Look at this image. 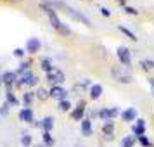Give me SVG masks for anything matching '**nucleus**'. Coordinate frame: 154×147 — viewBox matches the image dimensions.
Instances as JSON below:
<instances>
[{"label":"nucleus","mask_w":154,"mask_h":147,"mask_svg":"<svg viewBox=\"0 0 154 147\" xmlns=\"http://www.w3.org/2000/svg\"><path fill=\"white\" fill-rule=\"evenodd\" d=\"M59 111H63V112H66V111H69L71 109V102L68 100V99H64V100H59Z\"/></svg>","instance_id":"nucleus-25"},{"label":"nucleus","mask_w":154,"mask_h":147,"mask_svg":"<svg viewBox=\"0 0 154 147\" xmlns=\"http://www.w3.org/2000/svg\"><path fill=\"white\" fill-rule=\"evenodd\" d=\"M43 144H45V145L47 147H52L54 145V144H56V140L52 139V135H50V132H43Z\"/></svg>","instance_id":"nucleus-23"},{"label":"nucleus","mask_w":154,"mask_h":147,"mask_svg":"<svg viewBox=\"0 0 154 147\" xmlns=\"http://www.w3.org/2000/svg\"><path fill=\"white\" fill-rule=\"evenodd\" d=\"M102 85H99V83H95V85H92L90 87V99H94V100H97V99H100V95H102Z\"/></svg>","instance_id":"nucleus-15"},{"label":"nucleus","mask_w":154,"mask_h":147,"mask_svg":"<svg viewBox=\"0 0 154 147\" xmlns=\"http://www.w3.org/2000/svg\"><path fill=\"white\" fill-rule=\"evenodd\" d=\"M135 145V139L130 137V135H125L123 139H121V147H133Z\"/></svg>","instance_id":"nucleus-22"},{"label":"nucleus","mask_w":154,"mask_h":147,"mask_svg":"<svg viewBox=\"0 0 154 147\" xmlns=\"http://www.w3.org/2000/svg\"><path fill=\"white\" fill-rule=\"evenodd\" d=\"M99 118H100V119H104V121H109V119H112L111 107H102V109L99 111Z\"/></svg>","instance_id":"nucleus-19"},{"label":"nucleus","mask_w":154,"mask_h":147,"mask_svg":"<svg viewBox=\"0 0 154 147\" xmlns=\"http://www.w3.org/2000/svg\"><path fill=\"white\" fill-rule=\"evenodd\" d=\"M118 29H119V31H121V33H123V35L126 36V38H130L132 42H137V36H135V33H133V31H130V29L126 28V26H123V24H119V26H118Z\"/></svg>","instance_id":"nucleus-18"},{"label":"nucleus","mask_w":154,"mask_h":147,"mask_svg":"<svg viewBox=\"0 0 154 147\" xmlns=\"http://www.w3.org/2000/svg\"><path fill=\"white\" fill-rule=\"evenodd\" d=\"M116 56H118V59H119V64H123V66H126V68H130V64H132V52H130L128 47H123V45L118 47Z\"/></svg>","instance_id":"nucleus-4"},{"label":"nucleus","mask_w":154,"mask_h":147,"mask_svg":"<svg viewBox=\"0 0 154 147\" xmlns=\"http://www.w3.org/2000/svg\"><path fill=\"white\" fill-rule=\"evenodd\" d=\"M19 119L24 121V123H31L33 121V111L29 107H23L21 111H19Z\"/></svg>","instance_id":"nucleus-12"},{"label":"nucleus","mask_w":154,"mask_h":147,"mask_svg":"<svg viewBox=\"0 0 154 147\" xmlns=\"http://www.w3.org/2000/svg\"><path fill=\"white\" fill-rule=\"evenodd\" d=\"M85 111H87V104H85V100H80L78 106L71 111V118L75 119V121H83V116H85Z\"/></svg>","instance_id":"nucleus-6"},{"label":"nucleus","mask_w":154,"mask_h":147,"mask_svg":"<svg viewBox=\"0 0 154 147\" xmlns=\"http://www.w3.org/2000/svg\"><path fill=\"white\" fill-rule=\"evenodd\" d=\"M102 133H104L107 139H112V133H114V121H112V119L104 121V125H102Z\"/></svg>","instance_id":"nucleus-13"},{"label":"nucleus","mask_w":154,"mask_h":147,"mask_svg":"<svg viewBox=\"0 0 154 147\" xmlns=\"http://www.w3.org/2000/svg\"><path fill=\"white\" fill-rule=\"evenodd\" d=\"M137 140H139V144H140L142 147H151V145H152V144L149 142V139H147L146 135H142V137H137Z\"/></svg>","instance_id":"nucleus-28"},{"label":"nucleus","mask_w":154,"mask_h":147,"mask_svg":"<svg viewBox=\"0 0 154 147\" xmlns=\"http://www.w3.org/2000/svg\"><path fill=\"white\" fill-rule=\"evenodd\" d=\"M140 64H142V68H144L146 71H151V73H154V61H151V59H144Z\"/></svg>","instance_id":"nucleus-26"},{"label":"nucleus","mask_w":154,"mask_h":147,"mask_svg":"<svg viewBox=\"0 0 154 147\" xmlns=\"http://www.w3.org/2000/svg\"><path fill=\"white\" fill-rule=\"evenodd\" d=\"M36 97L40 99V100H47V99L50 97V92L45 90L43 87H40V88H38V92H36Z\"/></svg>","instance_id":"nucleus-24"},{"label":"nucleus","mask_w":154,"mask_h":147,"mask_svg":"<svg viewBox=\"0 0 154 147\" xmlns=\"http://www.w3.org/2000/svg\"><path fill=\"white\" fill-rule=\"evenodd\" d=\"M111 75L114 76L116 81H119V83H132L133 81V75L130 73V68H126V66H123V64L112 66Z\"/></svg>","instance_id":"nucleus-3"},{"label":"nucleus","mask_w":154,"mask_h":147,"mask_svg":"<svg viewBox=\"0 0 154 147\" xmlns=\"http://www.w3.org/2000/svg\"><path fill=\"white\" fill-rule=\"evenodd\" d=\"M7 102H9V104H12V106L17 104V99L14 97V93L11 92V88H9V92H7Z\"/></svg>","instance_id":"nucleus-31"},{"label":"nucleus","mask_w":154,"mask_h":147,"mask_svg":"<svg viewBox=\"0 0 154 147\" xmlns=\"http://www.w3.org/2000/svg\"><path fill=\"white\" fill-rule=\"evenodd\" d=\"M36 83H38V76H36L35 73L29 71V73H26V75H23L17 85H29V87H35Z\"/></svg>","instance_id":"nucleus-7"},{"label":"nucleus","mask_w":154,"mask_h":147,"mask_svg":"<svg viewBox=\"0 0 154 147\" xmlns=\"http://www.w3.org/2000/svg\"><path fill=\"white\" fill-rule=\"evenodd\" d=\"M82 133H83L85 137H90L92 135V121L88 118H85L82 121Z\"/></svg>","instance_id":"nucleus-17"},{"label":"nucleus","mask_w":154,"mask_h":147,"mask_svg":"<svg viewBox=\"0 0 154 147\" xmlns=\"http://www.w3.org/2000/svg\"><path fill=\"white\" fill-rule=\"evenodd\" d=\"M133 135H137V137H142V135H146V119L139 118V121L135 123V126L132 128Z\"/></svg>","instance_id":"nucleus-11"},{"label":"nucleus","mask_w":154,"mask_h":147,"mask_svg":"<svg viewBox=\"0 0 154 147\" xmlns=\"http://www.w3.org/2000/svg\"><path fill=\"white\" fill-rule=\"evenodd\" d=\"M40 7H42V11L45 12V14L49 16V21H50V24H52V28L56 29V31H59L61 35H69V33H71V31H69V28H68L66 24H63V23H61V19L57 17L56 9L52 7L50 4H47V2H43V4L40 5Z\"/></svg>","instance_id":"nucleus-1"},{"label":"nucleus","mask_w":154,"mask_h":147,"mask_svg":"<svg viewBox=\"0 0 154 147\" xmlns=\"http://www.w3.org/2000/svg\"><path fill=\"white\" fill-rule=\"evenodd\" d=\"M35 95H36L35 92H26V93L23 95V102H24V106H26V107H29V106H31V102H33Z\"/></svg>","instance_id":"nucleus-21"},{"label":"nucleus","mask_w":154,"mask_h":147,"mask_svg":"<svg viewBox=\"0 0 154 147\" xmlns=\"http://www.w3.org/2000/svg\"><path fill=\"white\" fill-rule=\"evenodd\" d=\"M40 47H42V43H40L38 38H29L28 42H26V50H28L29 54H36L40 50Z\"/></svg>","instance_id":"nucleus-10"},{"label":"nucleus","mask_w":154,"mask_h":147,"mask_svg":"<svg viewBox=\"0 0 154 147\" xmlns=\"http://www.w3.org/2000/svg\"><path fill=\"white\" fill-rule=\"evenodd\" d=\"M64 80H66V78H64V73H63L61 69H56V68H54V69L50 71V73H47V81H49L52 87H56V85H61Z\"/></svg>","instance_id":"nucleus-5"},{"label":"nucleus","mask_w":154,"mask_h":147,"mask_svg":"<svg viewBox=\"0 0 154 147\" xmlns=\"http://www.w3.org/2000/svg\"><path fill=\"white\" fill-rule=\"evenodd\" d=\"M0 83H4V80H2V75H0Z\"/></svg>","instance_id":"nucleus-37"},{"label":"nucleus","mask_w":154,"mask_h":147,"mask_svg":"<svg viewBox=\"0 0 154 147\" xmlns=\"http://www.w3.org/2000/svg\"><path fill=\"white\" fill-rule=\"evenodd\" d=\"M16 78H17V75H16L14 71H5V73L2 75V80H4V83L7 85L9 88H11V85L16 81Z\"/></svg>","instance_id":"nucleus-14"},{"label":"nucleus","mask_w":154,"mask_h":147,"mask_svg":"<svg viewBox=\"0 0 154 147\" xmlns=\"http://www.w3.org/2000/svg\"><path fill=\"white\" fill-rule=\"evenodd\" d=\"M29 66H31V63H29V61H26V63H21V66H19V73H21V75H26V73H29Z\"/></svg>","instance_id":"nucleus-27"},{"label":"nucleus","mask_w":154,"mask_h":147,"mask_svg":"<svg viewBox=\"0 0 154 147\" xmlns=\"http://www.w3.org/2000/svg\"><path fill=\"white\" fill-rule=\"evenodd\" d=\"M118 2H121V0H118Z\"/></svg>","instance_id":"nucleus-38"},{"label":"nucleus","mask_w":154,"mask_h":147,"mask_svg":"<svg viewBox=\"0 0 154 147\" xmlns=\"http://www.w3.org/2000/svg\"><path fill=\"white\" fill-rule=\"evenodd\" d=\"M121 119L125 123H130V121H137V109L135 107H126L125 111H121Z\"/></svg>","instance_id":"nucleus-8"},{"label":"nucleus","mask_w":154,"mask_h":147,"mask_svg":"<svg viewBox=\"0 0 154 147\" xmlns=\"http://www.w3.org/2000/svg\"><path fill=\"white\" fill-rule=\"evenodd\" d=\"M50 5H52V7H61L64 12H66L68 16H71L73 19H76V21L83 23V24H87V26H90V19H88L87 16H83L82 12H78L75 7H71V5L64 4V2H61V0H54V2H50Z\"/></svg>","instance_id":"nucleus-2"},{"label":"nucleus","mask_w":154,"mask_h":147,"mask_svg":"<svg viewBox=\"0 0 154 147\" xmlns=\"http://www.w3.org/2000/svg\"><path fill=\"white\" fill-rule=\"evenodd\" d=\"M40 128H43V132H50V130L54 128V118H50V116L43 118L42 121H40Z\"/></svg>","instance_id":"nucleus-16"},{"label":"nucleus","mask_w":154,"mask_h":147,"mask_svg":"<svg viewBox=\"0 0 154 147\" xmlns=\"http://www.w3.org/2000/svg\"><path fill=\"white\" fill-rule=\"evenodd\" d=\"M149 83H151V87H152V90H154V78H151V80H149Z\"/></svg>","instance_id":"nucleus-35"},{"label":"nucleus","mask_w":154,"mask_h":147,"mask_svg":"<svg viewBox=\"0 0 154 147\" xmlns=\"http://www.w3.org/2000/svg\"><path fill=\"white\" fill-rule=\"evenodd\" d=\"M49 92H50V97H52V99H57V100H64V99H66V95H68V92L64 90L61 85L52 87Z\"/></svg>","instance_id":"nucleus-9"},{"label":"nucleus","mask_w":154,"mask_h":147,"mask_svg":"<svg viewBox=\"0 0 154 147\" xmlns=\"http://www.w3.org/2000/svg\"><path fill=\"white\" fill-rule=\"evenodd\" d=\"M21 144L24 147H28V145H31V135H28V133H24L21 137Z\"/></svg>","instance_id":"nucleus-30"},{"label":"nucleus","mask_w":154,"mask_h":147,"mask_svg":"<svg viewBox=\"0 0 154 147\" xmlns=\"http://www.w3.org/2000/svg\"><path fill=\"white\" fill-rule=\"evenodd\" d=\"M0 112H2V114H7L9 112V102H5V104L0 107Z\"/></svg>","instance_id":"nucleus-33"},{"label":"nucleus","mask_w":154,"mask_h":147,"mask_svg":"<svg viewBox=\"0 0 154 147\" xmlns=\"http://www.w3.org/2000/svg\"><path fill=\"white\" fill-rule=\"evenodd\" d=\"M40 66H42V69L45 71V73H50V71L54 69V66H52V61H50L49 57H45V59H42V63H40Z\"/></svg>","instance_id":"nucleus-20"},{"label":"nucleus","mask_w":154,"mask_h":147,"mask_svg":"<svg viewBox=\"0 0 154 147\" xmlns=\"http://www.w3.org/2000/svg\"><path fill=\"white\" fill-rule=\"evenodd\" d=\"M123 11H125L126 14H130V16H139V11H137L135 7H132V5H125Z\"/></svg>","instance_id":"nucleus-29"},{"label":"nucleus","mask_w":154,"mask_h":147,"mask_svg":"<svg viewBox=\"0 0 154 147\" xmlns=\"http://www.w3.org/2000/svg\"><path fill=\"white\" fill-rule=\"evenodd\" d=\"M35 147H47V145H45V144H36Z\"/></svg>","instance_id":"nucleus-36"},{"label":"nucleus","mask_w":154,"mask_h":147,"mask_svg":"<svg viewBox=\"0 0 154 147\" xmlns=\"http://www.w3.org/2000/svg\"><path fill=\"white\" fill-rule=\"evenodd\" d=\"M14 56L16 57H24V50H23V49H16L14 50Z\"/></svg>","instance_id":"nucleus-34"},{"label":"nucleus","mask_w":154,"mask_h":147,"mask_svg":"<svg viewBox=\"0 0 154 147\" xmlns=\"http://www.w3.org/2000/svg\"><path fill=\"white\" fill-rule=\"evenodd\" d=\"M99 11H100V14L104 16V17H109V16H111V11H109V9H106V7H100Z\"/></svg>","instance_id":"nucleus-32"}]
</instances>
